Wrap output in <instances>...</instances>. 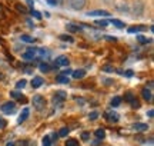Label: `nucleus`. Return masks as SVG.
Segmentation results:
<instances>
[{"mask_svg": "<svg viewBox=\"0 0 154 146\" xmlns=\"http://www.w3.org/2000/svg\"><path fill=\"white\" fill-rule=\"evenodd\" d=\"M33 106L36 107V110H43L44 107H46V99H44L43 96L36 95L33 97Z\"/></svg>", "mask_w": 154, "mask_h": 146, "instance_id": "nucleus-1", "label": "nucleus"}, {"mask_svg": "<svg viewBox=\"0 0 154 146\" xmlns=\"http://www.w3.org/2000/svg\"><path fill=\"white\" fill-rule=\"evenodd\" d=\"M67 5L73 10H82L86 5V0H67Z\"/></svg>", "mask_w": 154, "mask_h": 146, "instance_id": "nucleus-2", "label": "nucleus"}, {"mask_svg": "<svg viewBox=\"0 0 154 146\" xmlns=\"http://www.w3.org/2000/svg\"><path fill=\"white\" fill-rule=\"evenodd\" d=\"M2 112L6 113V115H13L16 112V105L14 102H6L5 105L2 106Z\"/></svg>", "mask_w": 154, "mask_h": 146, "instance_id": "nucleus-3", "label": "nucleus"}, {"mask_svg": "<svg viewBox=\"0 0 154 146\" xmlns=\"http://www.w3.org/2000/svg\"><path fill=\"white\" fill-rule=\"evenodd\" d=\"M37 50H38L37 47H29L27 50L23 53V57L27 59V60H33L34 57L37 56Z\"/></svg>", "mask_w": 154, "mask_h": 146, "instance_id": "nucleus-4", "label": "nucleus"}, {"mask_svg": "<svg viewBox=\"0 0 154 146\" xmlns=\"http://www.w3.org/2000/svg\"><path fill=\"white\" fill-rule=\"evenodd\" d=\"M106 119H107L109 122L117 123V122H119V119H120V116H119V113H117V112H114V110H110V112L106 113Z\"/></svg>", "mask_w": 154, "mask_h": 146, "instance_id": "nucleus-5", "label": "nucleus"}, {"mask_svg": "<svg viewBox=\"0 0 154 146\" xmlns=\"http://www.w3.org/2000/svg\"><path fill=\"white\" fill-rule=\"evenodd\" d=\"M69 65V57L67 56H59L56 57V62H54V66L56 68H59V66H67Z\"/></svg>", "mask_w": 154, "mask_h": 146, "instance_id": "nucleus-6", "label": "nucleus"}, {"mask_svg": "<svg viewBox=\"0 0 154 146\" xmlns=\"http://www.w3.org/2000/svg\"><path fill=\"white\" fill-rule=\"evenodd\" d=\"M64 97H66V92L59 90V92H56L54 96H53V103H60V102L64 100Z\"/></svg>", "mask_w": 154, "mask_h": 146, "instance_id": "nucleus-7", "label": "nucleus"}, {"mask_svg": "<svg viewBox=\"0 0 154 146\" xmlns=\"http://www.w3.org/2000/svg\"><path fill=\"white\" fill-rule=\"evenodd\" d=\"M87 16H101V17H107L110 16V13L106 10H93V11H88Z\"/></svg>", "mask_w": 154, "mask_h": 146, "instance_id": "nucleus-8", "label": "nucleus"}, {"mask_svg": "<svg viewBox=\"0 0 154 146\" xmlns=\"http://www.w3.org/2000/svg\"><path fill=\"white\" fill-rule=\"evenodd\" d=\"M133 129L136 130V132H146V130H149V125H146V123H134L133 125Z\"/></svg>", "mask_w": 154, "mask_h": 146, "instance_id": "nucleus-9", "label": "nucleus"}, {"mask_svg": "<svg viewBox=\"0 0 154 146\" xmlns=\"http://www.w3.org/2000/svg\"><path fill=\"white\" fill-rule=\"evenodd\" d=\"M43 83H44L43 78H40V76H36V78H33V80H32V87L37 89V87H40V86H42Z\"/></svg>", "mask_w": 154, "mask_h": 146, "instance_id": "nucleus-10", "label": "nucleus"}, {"mask_svg": "<svg viewBox=\"0 0 154 146\" xmlns=\"http://www.w3.org/2000/svg\"><path fill=\"white\" fill-rule=\"evenodd\" d=\"M141 95H143V97L146 99L147 102H150L151 99H153V93H151V89H147V87H144L143 90H141Z\"/></svg>", "mask_w": 154, "mask_h": 146, "instance_id": "nucleus-11", "label": "nucleus"}, {"mask_svg": "<svg viewBox=\"0 0 154 146\" xmlns=\"http://www.w3.org/2000/svg\"><path fill=\"white\" fill-rule=\"evenodd\" d=\"M29 113H30V110H29L27 107H24V109H23V112L20 113V116H19V120H17V122H19V123H23V122L29 118Z\"/></svg>", "mask_w": 154, "mask_h": 146, "instance_id": "nucleus-12", "label": "nucleus"}, {"mask_svg": "<svg viewBox=\"0 0 154 146\" xmlns=\"http://www.w3.org/2000/svg\"><path fill=\"white\" fill-rule=\"evenodd\" d=\"M143 3H140V2H138V3H136V5H134V9H133V11H134V14H136V16H140V14H141V13H143Z\"/></svg>", "mask_w": 154, "mask_h": 146, "instance_id": "nucleus-13", "label": "nucleus"}, {"mask_svg": "<svg viewBox=\"0 0 154 146\" xmlns=\"http://www.w3.org/2000/svg\"><path fill=\"white\" fill-rule=\"evenodd\" d=\"M146 29H147L146 26H133L128 29V33H138V32H144Z\"/></svg>", "mask_w": 154, "mask_h": 146, "instance_id": "nucleus-14", "label": "nucleus"}, {"mask_svg": "<svg viewBox=\"0 0 154 146\" xmlns=\"http://www.w3.org/2000/svg\"><path fill=\"white\" fill-rule=\"evenodd\" d=\"M72 73H73V78L74 79H82L86 76V72L82 70V69H80V70H74V72H72Z\"/></svg>", "mask_w": 154, "mask_h": 146, "instance_id": "nucleus-15", "label": "nucleus"}, {"mask_svg": "<svg viewBox=\"0 0 154 146\" xmlns=\"http://www.w3.org/2000/svg\"><path fill=\"white\" fill-rule=\"evenodd\" d=\"M109 23H111V24H114L116 27H119V29H123V27H126V24L123 22H120V20H117V19H113V20H110Z\"/></svg>", "mask_w": 154, "mask_h": 146, "instance_id": "nucleus-16", "label": "nucleus"}, {"mask_svg": "<svg viewBox=\"0 0 154 146\" xmlns=\"http://www.w3.org/2000/svg\"><path fill=\"white\" fill-rule=\"evenodd\" d=\"M94 135H96V138H97V139H104V138H106V132H104V129H97L96 132H94Z\"/></svg>", "mask_w": 154, "mask_h": 146, "instance_id": "nucleus-17", "label": "nucleus"}, {"mask_svg": "<svg viewBox=\"0 0 154 146\" xmlns=\"http://www.w3.org/2000/svg\"><path fill=\"white\" fill-rule=\"evenodd\" d=\"M120 103H121V97H120V96H116V97H113V99H111V106H113V107H117Z\"/></svg>", "mask_w": 154, "mask_h": 146, "instance_id": "nucleus-18", "label": "nucleus"}, {"mask_svg": "<svg viewBox=\"0 0 154 146\" xmlns=\"http://www.w3.org/2000/svg\"><path fill=\"white\" fill-rule=\"evenodd\" d=\"M51 143H53V142H51V138H50V136H44L43 141H42V145L43 146H51Z\"/></svg>", "mask_w": 154, "mask_h": 146, "instance_id": "nucleus-19", "label": "nucleus"}, {"mask_svg": "<svg viewBox=\"0 0 154 146\" xmlns=\"http://www.w3.org/2000/svg\"><path fill=\"white\" fill-rule=\"evenodd\" d=\"M69 132H70V129H69V128H61L60 132H59V136H61V138H64V136L69 135Z\"/></svg>", "mask_w": 154, "mask_h": 146, "instance_id": "nucleus-20", "label": "nucleus"}, {"mask_svg": "<svg viewBox=\"0 0 154 146\" xmlns=\"http://www.w3.org/2000/svg\"><path fill=\"white\" fill-rule=\"evenodd\" d=\"M60 39L63 40V42H69V43H73V37H72V36H69V34H61Z\"/></svg>", "mask_w": 154, "mask_h": 146, "instance_id": "nucleus-21", "label": "nucleus"}, {"mask_svg": "<svg viewBox=\"0 0 154 146\" xmlns=\"http://www.w3.org/2000/svg\"><path fill=\"white\" fill-rule=\"evenodd\" d=\"M20 39L23 40V42H27V43H33L34 39L33 37H30V36H27V34H22V37Z\"/></svg>", "mask_w": 154, "mask_h": 146, "instance_id": "nucleus-22", "label": "nucleus"}, {"mask_svg": "<svg viewBox=\"0 0 154 146\" xmlns=\"http://www.w3.org/2000/svg\"><path fill=\"white\" fill-rule=\"evenodd\" d=\"M10 96L13 97V99H22V93L20 92H16V90H13V92H10Z\"/></svg>", "mask_w": 154, "mask_h": 146, "instance_id": "nucleus-23", "label": "nucleus"}, {"mask_svg": "<svg viewBox=\"0 0 154 146\" xmlns=\"http://www.w3.org/2000/svg\"><path fill=\"white\" fill-rule=\"evenodd\" d=\"M38 69H40V70H42V72H49L50 70V66L49 65H47V63H42V65H40V66H38Z\"/></svg>", "mask_w": 154, "mask_h": 146, "instance_id": "nucleus-24", "label": "nucleus"}, {"mask_svg": "<svg viewBox=\"0 0 154 146\" xmlns=\"http://www.w3.org/2000/svg\"><path fill=\"white\" fill-rule=\"evenodd\" d=\"M57 82H60V83H69V78L60 75V76H57Z\"/></svg>", "mask_w": 154, "mask_h": 146, "instance_id": "nucleus-25", "label": "nucleus"}, {"mask_svg": "<svg viewBox=\"0 0 154 146\" xmlns=\"http://www.w3.org/2000/svg\"><path fill=\"white\" fill-rule=\"evenodd\" d=\"M24 86H26V80H24V79H22V80H19V82L16 83V87H17V89H23Z\"/></svg>", "mask_w": 154, "mask_h": 146, "instance_id": "nucleus-26", "label": "nucleus"}, {"mask_svg": "<svg viewBox=\"0 0 154 146\" xmlns=\"http://www.w3.org/2000/svg\"><path fill=\"white\" fill-rule=\"evenodd\" d=\"M66 146H79V142H77L76 139H69V141L66 142Z\"/></svg>", "mask_w": 154, "mask_h": 146, "instance_id": "nucleus-27", "label": "nucleus"}, {"mask_svg": "<svg viewBox=\"0 0 154 146\" xmlns=\"http://www.w3.org/2000/svg\"><path fill=\"white\" fill-rule=\"evenodd\" d=\"M67 29H69L70 32H79V30H80V27L76 26V24H67Z\"/></svg>", "mask_w": 154, "mask_h": 146, "instance_id": "nucleus-28", "label": "nucleus"}, {"mask_svg": "<svg viewBox=\"0 0 154 146\" xmlns=\"http://www.w3.org/2000/svg\"><path fill=\"white\" fill-rule=\"evenodd\" d=\"M137 39H138V42H140V43H143V45H146V43H150V42H151L150 39H147V37H144V36H138Z\"/></svg>", "mask_w": 154, "mask_h": 146, "instance_id": "nucleus-29", "label": "nucleus"}, {"mask_svg": "<svg viewBox=\"0 0 154 146\" xmlns=\"http://www.w3.org/2000/svg\"><path fill=\"white\" fill-rule=\"evenodd\" d=\"M130 105H131V106L134 107V109H138V107H140V102H138L137 99L134 97V99H133V100L130 102Z\"/></svg>", "mask_w": 154, "mask_h": 146, "instance_id": "nucleus-30", "label": "nucleus"}, {"mask_svg": "<svg viewBox=\"0 0 154 146\" xmlns=\"http://www.w3.org/2000/svg\"><path fill=\"white\" fill-rule=\"evenodd\" d=\"M96 24H97V26H103V27H106V26L109 24V20H96Z\"/></svg>", "mask_w": 154, "mask_h": 146, "instance_id": "nucleus-31", "label": "nucleus"}, {"mask_svg": "<svg viewBox=\"0 0 154 146\" xmlns=\"http://www.w3.org/2000/svg\"><path fill=\"white\" fill-rule=\"evenodd\" d=\"M90 139V133L88 132H83L82 133V141H88Z\"/></svg>", "mask_w": 154, "mask_h": 146, "instance_id": "nucleus-32", "label": "nucleus"}, {"mask_svg": "<svg viewBox=\"0 0 154 146\" xmlns=\"http://www.w3.org/2000/svg\"><path fill=\"white\" fill-rule=\"evenodd\" d=\"M16 7H17V10H19V11H22V13H27V9H26L24 6H22V5H17Z\"/></svg>", "mask_w": 154, "mask_h": 146, "instance_id": "nucleus-33", "label": "nucleus"}, {"mask_svg": "<svg viewBox=\"0 0 154 146\" xmlns=\"http://www.w3.org/2000/svg\"><path fill=\"white\" fill-rule=\"evenodd\" d=\"M88 118L91 119V120H94V119H97V118H99V113H97V112H91L90 115H88Z\"/></svg>", "mask_w": 154, "mask_h": 146, "instance_id": "nucleus-34", "label": "nucleus"}, {"mask_svg": "<svg viewBox=\"0 0 154 146\" xmlns=\"http://www.w3.org/2000/svg\"><path fill=\"white\" fill-rule=\"evenodd\" d=\"M124 99H126V100H127V102H131V100H133V99H134V96H133V95H131V93H127V95H126V96H124Z\"/></svg>", "mask_w": 154, "mask_h": 146, "instance_id": "nucleus-35", "label": "nucleus"}, {"mask_svg": "<svg viewBox=\"0 0 154 146\" xmlns=\"http://www.w3.org/2000/svg\"><path fill=\"white\" fill-rule=\"evenodd\" d=\"M6 128V120L3 118H0V129H5Z\"/></svg>", "mask_w": 154, "mask_h": 146, "instance_id": "nucleus-36", "label": "nucleus"}, {"mask_svg": "<svg viewBox=\"0 0 154 146\" xmlns=\"http://www.w3.org/2000/svg\"><path fill=\"white\" fill-rule=\"evenodd\" d=\"M32 14H33L36 19H42V14H40L38 11H36V10H32Z\"/></svg>", "mask_w": 154, "mask_h": 146, "instance_id": "nucleus-37", "label": "nucleus"}, {"mask_svg": "<svg viewBox=\"0 0 154 146\" xmlns=\"http://www.w3.org/2000/svg\"><path fill=\"white\" fill-rule=\"evenodd\" d=\"M70 73H72V70H70V69H66V70L61 72V75H63V76H67V75H70Z\"/></svg>", "mask_w": 154, "mask_h": 146, "instance_id": "nucleus-38", "label": "nucleus"}, {"mask_svg": "<svg viewBox=\"0 0 154 146\" xmlns=\"http://www.w3.org/2000/svg\"><path fill=\"white\" fill-rule=\"evenodd\" d=\"M103 70H106V72H113V68H111V66H104Z\"/></svg>", "mask_w": 154, "mask_h": 146, "instance_id": "nucleus-39", "label": "nucleus"}, {"mask_svg": "<svg viewBox=\"0 0 154 146\" xmlns=\"http://www.w3.org/2000/svg\"><path fill=\"white\" fill-rule=\"evenodd\" d=\"M124 75H126L127 78H131V76H133V70H127V72L124 73Z\"/></svg>", "mask_w": 154, "mask_h": 146, "instance_id": "nucleus-40", "label": "nucleus"}, {"mask_svg": "<svg viewBox=\"0 0 154 146\" xmlns=\"http://www.w3.org/2000/svg\"><path fill=\"white\" fill-rule=\"evenodd\" d=\"M27 5H29V7H30V9H32V10H33V0H27Z\"/></svg>", "mask_w": 154, "mask_h": 146, "instance_id": "nucleus-41", "label": "nucleus"}, {"mask_svg": "<svg viewBox=\"0 0 154 146\" xmlns=\"http://www.w3.org/2000/svg\"><path fill=\"white\" fill-rule=\"evenodd\" d=\"M147 115H149V118H153V116H154V110H153V109H150L149 112H147Z\"/></svg>", "mask_w": 154, "mask_h": 146, "instance_id": "nucleus-42", "label": "nucleus"}, {"mask_svg": "<svg viewBox=\"0 0 154 146\" xmlns=\"http://www.w3.org/2000/svg\"><path fill=\"white\" fill-rule=\"evenodd\" d=\"M47 3H49L50 6H56L57 3H56V0H47Z\"/></svg>", "mask_w": 154, "mask_h": 146, "instance_id": "nucleus-43", "label": "nucleus"}, {"mask_svg": "<svg viewBox=\"0 0 154 146\" xmlns=\"http://www.w3.org/2000/svg\"><path fill=\"white\" fill-rule=\"evenodd\" d=\"M106 39H107V40H110V42H116V37H114V36H107Z\"/></svg>", "mask_w": 154, "mask_h": 146, "instance_id": "nucleus-44", "label": "nucleus"}, {"mask_svg": "<svg viewBox=\"0 0 154 146\" xmlns=\"http://www.w3.org/2000/svg\"><path fill=\"white\" fill-rule=\"evenodd\" d=\"M51 138H53L54 141H57V138H59V135H56V133H53V135H51Z\"/></svg>", "mask_w": 154, "mask_h": 146, "instance_id": "nucleus-45", "label": "nucleus"}, {"mask_svg": "<svg viewBox=\"0 0 154 146\" xmlns=\"http://www.w3.org/2000/svg\"><path fill=\"white\" fill-rule=\"evenodd\" d=\"M56 3H57V5H61V3H63V0H56Z\"/></svg>", "mask_w": 154, "mask_h": 146, "instance_id": "nucleus-46", "label": "nucleus"}, {"mask_svg": "<svg viewBox=\"0 0 154 146\" xmlns=\"http://www.w3.org/2000/svg\"><path fill=\"white\" fill-rule=\"evenodd\" d=\"M6 146H14V143H13V142H9V143H7Z\"/></svg>", "mask_w": 154, "mask_h": 146, "instance_id": "nucleus-47", "label": "nucleus"}]
</instances>
